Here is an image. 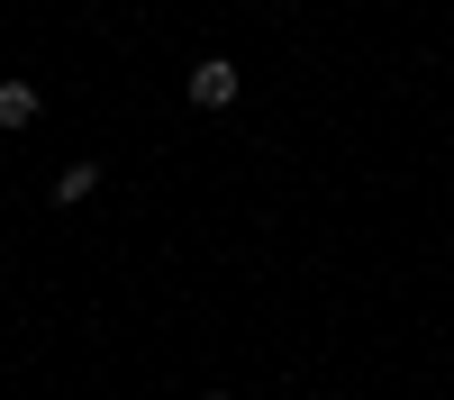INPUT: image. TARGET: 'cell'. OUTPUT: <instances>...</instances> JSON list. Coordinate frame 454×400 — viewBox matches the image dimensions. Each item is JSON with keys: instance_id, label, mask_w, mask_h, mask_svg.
<instances>
[{"instance_id": "6da1fadb", "label": "cell", "mask_w": 454, "mask_h": 400, "mask_svg": "<svg viewBox=\"0 0 454 400\" xmlns=\"http://www.w3.org/2000/svg\"><path fill=\"white\" fill-rule=\"evenodd\" d=\"M227 100H237V64L209 55V64L192 73V109H227Z\"/></svg>"}, {"instance_id": "7a4b0ae2", "label": "cell", "mask_w": 454, "mask_h": 400, "mask_svg": "<svg viewBox=\"0 0 454 400\" xmlns=\"http://www.w3.org/2000/svg\"><path fill=\"white\" fill-rule=\"evenodd\" d=\"M27 119H36V82L10 73V82H0V128H27Z\"/></svg>"}, {"instance_id": "3957f363", "label": "cell", "mask_w": 454, "mask_h": 400, "mask_svg": "<svg viewBox=\"0 0 454 400\" xmlns=\"http://www.w3.org/2000/svg\"><path fill=\"white\" fill-rule=\"evenodd\" d=\"M91 192H100V164H64L55 173V200H91Z\"/></svg>"}, {"instance_id": "277c9868", "label": "cell", "mask_w": 454, "mask_h": 400, "mask_svg": "<svg viewBox=\"0 0 454 400\" xmlns=\"http://www.w3.org/2000/svg\"><path fill=\"white\" fill-rule=\"evenodd\" d=\"M200 400H227V391H200Z\"/></svg>"}]
</instances>
